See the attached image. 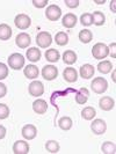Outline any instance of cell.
<instances>
[{
  "label": "cell",
  "mask_w": 116,
  "mask_h": 154,
  "mask_svg": "<svg viewBox=\"0 0 116 154\" xmlns=\"http://www.w3.org/2000/svg\"><path fill=\"white\" fill-rule=\"evenodd\" d=\"M92 54L95 59H105L109 54V49L108 46L103 43H96L93 46L92 49Z\"/></svg>",
  "instance_id": "obj_1"
},
{
  "label": "cell",
  "mask_w": 116,
  "mask_h": 154,
  "mask_svg": "<svg viewBox=\"0 0 116 154\" xmlns=\"http://www.w3.org/2000/svg\"><path fill=\"white\" fill-rule=\"evenodd\" d=\"M8 65L13 69H21L24 66V57L21 54H13L8 57Z\"/></svg>",
  "instance_id": "obj_2"
},
{
  "label": "cell",
  "mask_w": 116,
  "mask_h": 154,
  "mask_svg": "<svg viewBox=\"0 0 116 154\" xmlns=\"http://www.w3.org/2000/svg\"><path fill=\"white\" fill-rule=\"evenodd\" d=\"M93 92L96 93V94H102L107 91L108 88V82L105 78H95L91 84Z\"/></svg>",
  "instance_id": "obj_3"
},
{
  "label": "cell",
  "mask_w": 116,
  "mask_h": 154,
  "mask_svg": "<svg viewBox=\"0 0 116 154\" xmlns=\"http://www.w3.org/2000/svg\"><path fill=\"white\" fill-rule=\"evenodd\" d=\"M36 43L39 48L42 49H46L48 46H50V44L52 43V37L49 32L46 31H41L39 34H37L36 36Z\"/></svg>",
  "instance_id": "obj_4"
},
{
  "label": "cell",
  "mask_w": 116,
  "mask_h": 154,
  "mask_svg": "<svg viewBox=\"0 0 116 154\" xmlns=\"http://www.w3.org/2000/svg\"><path fill=\"white\" fill-rule=\"evenodd\" d=\"M62 15V9L58 7L57 5H50L46 8L45 16L50 21H57Z\"/></svg>",
  "instance_id": "obj_5"
},
{
  "label": "cell",
  "mask_w": 116,
  "mask_h": 154,
  "mask_svg": "<svg viewBox=\"0 0 116 154\" xmlns=\"http://www.w3.org/2000/svg\"><path fill=\"white\" fill-rule=\"evenodd\" d=\"M14 23H15V26L19 29L24 30V29H27L31 24V20L30 17L28 15H26V14H19V15L15 16Z\"/></svg>",
  "instance_id": "obj_6"
},
{
  "label": "cell",
  "mask_w": 116,
  "mask_h": 154,
  "mask_svg": "<svg viewBox=\"0 0 116 154\" xmlns=\"http://www.w3.org/2000/svg\"><path fill=\"white\" fill-rule=\"evenodd\" d=\"M91 129H92L93 133L95 134H103L106 130H107V124L103 119H94L93 123L91 124Z\"/></svg>",
  "instance_id": "obj_7"
},
{
  "label": "cell",
  "mask_w": 116,
  "mask_h": 154,
  "mask_svg": "<svg viewBox=\"0 0 116 154\" xmlns=\"http://www.w3.org/2000/svg\"><path fill=\"white\" fill-rule=\"evenodd\" d=\"M42 75H43V78L45 80L51 81V80H54V79L57 78V75H58V69H56L55 66H52V65H46L42 69Z\"/></svg>",
  "instance_id": "obj_8"
},
{
  "label": "cell",
  "mask_w": 116,
  "mask_h": 154,
  "mask_svg": "<svg viewBox=\"0 0 116 154\" xmlns=\"http://www.w3.org/2000/svg\"><path fill=\"white\" fill-rule=\"evenodd\" d=\"M28 91L31 96H41L44 93V86L41 81H33L28 87Z\"/></svg>",
  "instance_id": "obj_9"
},
{
  "label": "cell",
  "mask_w": 116,
  "mask_h": 154,
  "mask_svg": "<svg viewBox=\"0 0 116 154\" xmlns=\"http://www.w3.org/2000/svg\"><path fill=\"white\" fill-rule=\"evenodd\" d=\"M15 43L19 48L26 49V48H28V46L30 45V43H31L30 36H29L28 34H26V32H21V34H19V35L16 36Z\"/></svg>",
  "instance_id": "obj_10"
},
{
  "label": "cell",
  "mask_w": 116,
  "mask_h": 154,
  "mask_svg": "<svg viewBox=\"0 0 116 154\" xmlns=\"http://www.w3.org/2000/svg\"><path fill=\"white\" fill-rule=\"evenodd\" d=\"M22 137L27 140H33V139L36 137L37 134V129L31 125V124H28V125H24L22 128Z\"/></svg>",
  "instance_id": "obj_11"
},
{
  "label": "cell",
  "mask_w": 116,
  "mask_h": 154,
  "mask_svg": "<svg viewBox=\"0 0 116 154\" xmlns=\"http://www.w3.org/2000/svg\"><path fill=\"white\" fill-rule=\"evenodd\" d=\"M13 152L15 154H28L29 153V145L24 140H17L13 145Z\"/></svg>",
  "instance_id": "obj_12"
},
{
  "label": "cell",
  "mask_w": 116,
  "mask_h": 154,
  "mask_svg": "<svg viewBox=\"0 0 116 154\" xmlns=\"http://www.w3.org/2000/svg\"><path fill=\"white\" fill-rule=\"evenodd\" d=\"M33 109H34V111H35L36 114L43 115V114H45L46 110H48V103H46V101L42 100V99H39V100L34 101V103H33Z\"/></svg>",
  "instance_id": "obj_13"
},
{
  "label": "cell",
  "mask_w": 116,
  "mask_h": 154,
  "mask_svg": "<svg viewBox=\"0 0 116 154\" xmlns=\"http://www.w3.org/2000/svg\"><path fill=\"white\" fill-rule=\"evenodd\" d=\"M99 107L102 110H105V111H109V110H111V109L115 107V102H114V100L111 97H109V96H103L99 101Z\"/></svg>",
  "instance_id": "obj_14"
},
{
  "label": "cell",
  "mask_w": 116,
  "mask_h": 154,
  "mask_svg": "<svg viewBox=\"0 0 116 154\" xmlns=\"http://www.w3.org/2000/svg\"><path fill=\"white\" fill-rule=\"evenodd\" d=\"M94 66L91 64H85L80 67V77L84 78V79H91L94 75Z\"/></svg>",
  "instance_id": "obj_15"
},
{
  "label": "cell",
  "mask_w": 116,
  "mask_h": 154,
  "mask_svg": "<svg viewBox=\"0 0 116 154\" xmlns=\"http://www.w3.org/2000/svg\"><path fill=\"white\" fill-rule=\"evenodd\" d=\"M63 77H64V79H65L67 82H76L78 79V73L74 69L67 67V69H64V72H63Z\"/></svg>",
  "instance_id": "obj_16"
},
{
  "label": "cell",
  "mask_w": 116,
  "mask_h": 154,
  "mask_svg": "<svg viewBox=\"0 0 116 154\" xmlns=\"http://www.w3.org/2000/svg\"><path fill=\"white\" fill-rule=\"evenodd\" d=\"M27 58H28V60H30L31 63H36L39 62V59H41V51H39L37 48H30V49H28L27 50Z\"/></svg>",
  "instance_id": "obj_17"
},
{
  "label": "cell",
  "mask_w": 116,
  "mask_h": 154,
  "mask_svg": "<svg viewBox=\"0 0 116 154\" xmlns=\"http://www.w3.org/2000/svg\"><path fill=\"white\" fill-rule=\"evenodd\" d=\"M62 22L65 28H69V29L70 28H73L77 24V16L74 15V14H72V13H67L66 15L63 17Z\"/></svg>",
  "instance_id": "obj_18"
},
{
  "label": "cell",
  "mask_w": 116,
  "mask_h": 154,
  "mask_svg": "<svg viewBox=\"0 0 116 154\" xmlns=\"http://www.w3.org/2000/svg\"><path fill=\"white\" fill-rule=\"evenodd\" d=\"M23 73L28 79H36L39 77V69L35 65H28L23 69Z\"/></svg>",
  "instance_id": "obj_19"
},
{
  "label": "cell",
  "mask_w": 116,
  "mask_h": 154,
  "mask_svg": "<svg viewBox=\"0 0 116 154\" xmlns=\"http://www.w3.org/2000/svg\"><path fill=\"white\" fill-rule=\"evenodd\" d=\"M88 96H89V92L88 89L86 88H81L76 95V101H77L78 104H85L87 100H88Z\"/></svg>",
  "instance_id": "obj_20"
},
{
  "label": "cell",
  "mask_w": 116,
  "mask_h": 154,
  "mask_svg": "<svg viewBox=\"0 0 116 154\" xmlns=\"http://www.w3.org/2000/svg\"><path fill=\"white\" fill-rule=\"evenodd\" d=\"M12 36V29L6 23L0 24V39L1 41H7Z\"/></svg>",
  "instance_id": "obj_21"
},
{
  "label": "cell",
  "mask_w": 116,
  "mask_h": 154,
  "mask_svg": "<svg viewBox=\"0 0 116 154\" xmlns=\"http://www.w3.org/2000/svg\"><path fill=\"white\" fill-rule=\"evenodd\" d=\"M63 60L67 65H72V64H74V63L77 62V54L72 50H67L63 54Z\"/></svg>",
  "instance_id": "obj_22"
},
{
  "label": "cell",
  "mask_w": 116,
  "mask_h": 154,
  "mask_svg": "<svg viewBox=\"0 0 116 154\" xmlns=\"http://www.w3.org/2000/svg\"><path fill=\"white\" fill-rule=\"evenodd\" d=\"M59 57H61V54L58 52V50H56V49H50V50H46L45 51V59L48 62L50 63L58 62Z\"/></svg>",
  "instance_id": "obj_23"
},
{
  "label": "cell",
  "mask_w": 116,
  "mask_h": 154,
  "mask_svg": "<svg viewBox=\"0 0 116 154\" xmlns=\"http://www.w3.org/2000/svg\"><path fill=\"white\" fill-rule=\"evenodd\" d=\"M111 69H113V65H111V63L109 62V60H102L98 65V69H99V72L102 73V74L109 73L111 71Z\"/></svg>",
  "instance_id": "obj_24"
},
{
  "label": "cell",
  "mask_w": 116,
  "mask_h": 154,
  "mask_svg": "<svg viewBox=\"0 0 116 154\" xmlns=\"http://www.w3.org/2000/svg\"><path fill=\"white\" fill-rule=\"evenodd\" d=\"M72 119L70 118V117H62L59 121H58V125H59V128L62 129V130H64V131H67V130H70L71 128H72Z\"/></svg>",
  "instance_id": "obj_25"
},
{
  "label": "cell",
  "mask_w": 116,
  "mask_h": 154,
  "mask_svg": "<svg viewBox=\"0 0 116 154\" xmlns=\"http://www.w3.org/2000/svg\"><path fill=\"white\" fill-rule=\"evenodd\" d=\"M101 151H102V153H105V154H114L116 151L115 144L111 143V141H106V143L102 144Z\"/></svg>",
  "instance_id": "obj_26"
},
{
  "label": "cell",
  "mask_w": 116,
  "mask_h": 154,
  "mask_svg": "<svg viewBox=\"0 0 116 154\" xmlns=\"http://www.w3.org/2000/svg\"><path fill=\"white\" fill-rule=\"evenodd\" d=\"M96 115V111H95V109L93 108V107H86L83 111H81V116H83V118L86 119V121H91L93 119L94 117Z\"/></svg>",
  "instance_id": "obj_27"
},
{
  "label": "cell",
  "mask_w": 116,
  "mask_h": 154,
  "mask_svg": "<svg viewBox=\"0 0 116 154\" xmlns=\"http://www.w3.org/2000/svg\"><path fill=\"white\" fill-rule=\"evenodd\" d=\"M79 39L83 42V43H89L93 39V34L91 30L88 29H84L79 32Z\"/></svg>",
  "instance_id": "obj_28"
},
{
  "label": "cell",
  "mask_w": 116,
  "mask_h": 154,
  "mask_svg": "<svg viewBox=\"0 0 116 154\" xmlns=\"http://www.w3.org/2000/svg\"><path fill=\"white\" fill-rule=\"evenodd\" d=\"M55 39H56V43L61 46L66 45V44L69 43V36H67V34H65V32H63V31L57 32Z\"/></svg>",
  "instance_id": "obj_29"
},
{
  "label": "cell",
  "mask_w": 116,
  "mask_h": 154,
  "mask_svg": "<svg viewBox=\"0 0 116 154\" xmlns=\"http://www.w3.org/2000/svg\"><path fill=\"white\" fill-rule=\"evenodd\" d=\"M93 16V23L95 24V26H102V24H105V21H106V17L103 15V13H101L99 11H96V12H94L92 14Z\"/></svg>",
  "instance_id": "obj_30"
},
{
  "label": "cell",
  "mask_w": 116,
  "mask_h": 154,
  "mask_svg": "<svg viewBox=\"0 0 116 154\" xmlns=\"http://www.w3.org/2000/svg\"><path fill=\"white\" fill-rule=\"evenodd\" d=\"M45 148L46 151L50 152V153H58V151H59V144L56 140H49V141H46Z\"/></svg>",
  "instance_id": "obj_31"
},
{
  "label": "cell",
  "mask_w": 116,
  "mask_h": 154,
  "mask_svg": "<svg viewBox=\"0 0 116 154\" xmlns=\"http://www.w3.org/2000/svg\"><path fill=\"white\" fill-rule=\"evenodd\" d=\"M80 22H81L83 26H86V27L93 24L92 14H91V13H85V14H83V15L80 16Z\"/></svg>",
  "instance_id": "obj_32"
},
{
  "label": "cell",
  "mask_w": 116,
  "mask_h": 154,
  "mask_svg": "<svg viewBox=\"0 0 116 154\" xmlns=\"http://www.w3.org/2000/svg\"><path fill=\"white\" fill-rule=\"evenodd\" d=\"M9 116V108L6 104L0 103V119H5Z\"/></svg>",
  "instance_id": "obj_33"
},
{
  "label": "cell",
  "mask_w": 116,
  "mask_h": 154,
  "mask_svg": "<svg viewBox=\"0 0 116 154\" xmlns=\"http://www.w3.org/2000/svg\"><path fill=\"white\" fill-rule=\"evenodd\" d=\"M8 77V69L4 63H0V80H4Z\"/></svg>",
  "instance_id": "obj_34"
},
{
  "label": "cell",
  "mask_w": 116,
  "mask_h": 154,
  "mask_svg": "<svg viewBox=\"0 0 116 154\" xmlns=\"http://www.w3.org/2000/svg\"><path fill=\"white\" fill-rule=\"evenodd\" d=\"M48 0H33V5L37 8H43L46 6Z\"/></svg>",
  "instance_id": "obj_35"
},
{
  "label": "cell",
  "mask_w": 116,
  "mask_h": 154,
  "mask_svg": "<svg viewBox=\"0 0 116 154\" xmlns=\"http://www.w3.org/2000/svg\"><path fill=\"white\" fill-rule=\"evenodd\" d=\"M64 2H65L66 6L70 8H76L79 6V0H65Z\"/></svg>",
  "instance_id": "obj_36"
},
{
  "label": "cell",
  "mask_w": 116,
  "mask_h": 154,
  "mask_svg": "<svg viewBox=\"0 0 116 154\" xmlns=\"http://www.w3.org/2000/svg\"><path fill=\"white\" fill-rule=\"evenodd\" d=\"M6 94H7V88H6V86L0 82V99L4 97Z\"/></svg>",
  "instance_id": "obj_37"
},
{
  "label": "cell",
  "mask_w": 116,
  "mask_h": 154,
  "mask_svg": "<svg viewBox=\"0 0 116 154\" xmlns=\"http://www.w3.org/2000/svg\"><path fill=\"white\" fill-rule=\"evenodd\" d=\"M5 136H6V129H5V126L0 125V139H4Z\"/></svg>",
  "instance_id": "obj_38"
},
{
  "label": "cell",
  "mask_w": 116,
  "mask_h": 154,
  "mask_svg": "<svg viewBox=\"0 0 116 154\" xmlns=\"http://www.w3.org/2000/svg\"><path fill=\"white\" fill-rule=\"evenodd\" d=\"M115 46H116V43H111V44H110V49H111V57H113V58H115L116 57Z\"/></svg>",
  "instance_id": "obj_39"
},
{
  "label": "cell",
  "mask_w": 116,
  "mask_h": 154,
  "mask_svg": "<svg viewBox=\"0 0 116 154\" xmlns=\"http://www.w3.org/2000/svg\"><path fill=\"white\" fill-rule=\"evenodd\" d=\"M115 1H114V0H113V1H111V4H110V8H111V9H113V12H114V13H115Z\"/></svg>",
  "instance_id": "obj_40"
},
{
  "label": "cell",
  "mask_w": 116,
  "mask_h": 154,
  "mask_svg": "<svg viewBox=\"0 0 116 154\" xmlns=\"http://www.w3.org/2000/svg\"><path fill=\"white\" fill-rule=\"evenodd\" d=\"M113 80H114V81H115V80H116V79H115V72L113 73Z\"/></svg>",
  "instance_id": "obj_41"
}]
</instances>
